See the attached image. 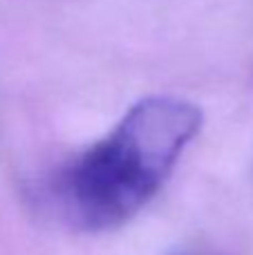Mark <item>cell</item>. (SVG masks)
Returning a JSON list of instances; mask_svg holds the SVG:
<instances>
[{"instance_id": "cell-1", "label": "cell", "mask_w": 253, "mask_h": 255, "mask_svg": "<svg viewBox=\"0 0 253 255\" xmlns=\"http://www.w3.org/2000/svg\"><path fill=\"white\" fill-rule=\"evenodd\" d=\"M200 128V108L184 99L134 103L110 134L58 172L52 195L63 220L88 233L130 222L168 181Z\"/></svg>"}]
</instances>
